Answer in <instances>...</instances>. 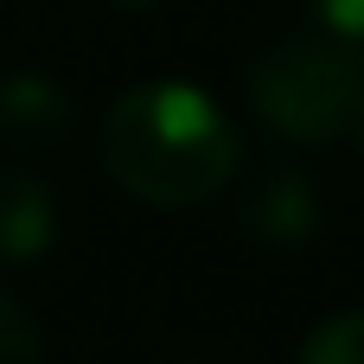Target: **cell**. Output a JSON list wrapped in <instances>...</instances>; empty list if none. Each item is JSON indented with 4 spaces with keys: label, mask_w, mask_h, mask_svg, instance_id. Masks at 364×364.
Segmentation results:
<instances>
[{
    "label": "cell",
    "mask_w": 364,
    "mask_h": 364,
    "mask_svg": "<svg viewBox=\"0 0 364 364\" xmlns=\"http://www.w3.org/2000/svg\"><path fill=\"white\" fill-rule=\"evenodd\" d=\"M237 160H243V141L218 109V96H205L198 83L154 77L122 90L102 115V173L141 205H160V211L205 205L230 186Z\"/></svg>",
    "instance_id": "6da1fadb"
},
{
    "label": "cell",
    "mask_w": 364,
    "mask_h": 364,
    "mask_svg": "<svg viewBox=\"0 0 364 364\" xmlns=\"http://www.w3.org/2000/svg\"><path fill=\"white\" fill-rule=\"evenodd\" d=\"M250 109L282 141L301 147L339 141L364 109V51L333 32L269 45L250 64Z\"/></svg>",
    "instance_id": "7a4b0ae2"
},
{
    "label": "cell",
    "mask_w": 364,
    "mask_h": 364,
    "mask_svg": "<svg viewBox=\"0 0 364 364\" xmlns=\"http://www.w3.org/2000/svg\"><path fill=\"white\" fill-rule=\"evenodd\" d=\"M77 122V102L58 77L45 70H13L0 83V134L13 147H58Z\"/></svg>",
    "instance_id": "3957f363"
},
{
    "label": "cell",
    "mask_w": 364,
    "mask_h": 364,
    "mask_svg": "<svg viewBox=\"0 0 364 364\" xmlns=\"http://www.w3.org/2000/svg\"><path fill=\"white\" fill-rule=\"evenodd\" d=\"M58 237V205L38 173H0V262H32Z\"/></svg>",
    "instance_id": "277c9868"
},
{
    "label": "cell",
    "mask_w": 364,
    "mask_h": 364,
    "mask_svg": "<svg viewBox=\"0 0 364 364\" xmlns=\"http://www.w3.org/2000/svg\"><path fill=\"white\" fill-rule=\"evenodd\" d=\"M243 224H250V237H262V243H307V237H314V224H320L314 179H307V173H294V166L269 173V179L250 192Z\"/></svg>",
    "instance_id": "5b68a950"
},
{
    "label": "cell",
    "mask_w": 364,
    "mask_h": 364,
    "mask_svg": "<svg viewBox=\"0 0 364 364\" xmlns=\"http://www.w3.org/2000/svg\"><path fill=\"white\" fill-rule=\"evenodd\" d=\"M301 364H364V307L320 320L301 346Z\"/></svg>",
    "instance_id": "8992f818"
},
{
    "label": "cell",
    "mask_w": 364,
    "mask_h": 364,
    "mask_svg": "<svg viewBox=\"0 0 364 364\" xmlns=\"http://www.w3.org/2000/svg\"><path fill=\"white\" fill-rule=\"evenodd\" d=\"M0 364H45L38 320L26 314V301H13L6 288H0Z\"/></svg>",
    "instance_id": "52a82bcc"
},
{
    "label": "cell",
    "mask_w": 364,
    "mask_h": 364,
    "mask_svg": "<svg viewBox=\"0 0 364 364\" xmlns=\"http://www.w3.org/2000/svg\"><path fill=\"white\" fill-rule=\"evenodd\" d=\"M307 13L320 19V32H333V38L364 51V0H307Z\"/></svg>",
    "instance_id": "ba28073f"
},
{
    "label": "cell",
    "mask_w": 364,
    "mask_h": 364,
    "mask_svg": "<svg viewBox=\"0 0 364 364\" xmlns=\"http://www.w3.org/2000/svg\"><path fill=\"white\" fill-rule=\"evenodd\" d=\"M115 6H154V0H115Z\"/></svg>",
    "instance_id": "9c48e42d"
},
{
    "label": "cell",
    "mask_w": 364,
    "mask_h": 364,
    "mask_svg": "<svg viewBox=\"0 0 364 364\" xmlns=\"http://www.w3.org/2000/svg\"><path fill=\"white\" fill-rule=\"evenodd\" d=\"M358 128H364V109H358Z\"/></svg>",
    "instance_id": "30bf717a"
}]
</instances>
